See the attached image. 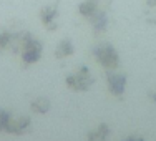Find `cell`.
Listing matches in <instances>:
<instances>
[{
	"label": "cell",
	"instance_id": "1",
	"mask_svg": "<svg viewBox=\"0 0 156 141\" xmlns=\"http://www.w3.org/2000/svg\"><path fill=\"white\" fill-rule=\"evenodd\" d=\"M93 57L106 70H116L120 66V55L110 43H100L93 50Z\"/></svg>",
	"mask_w": 156,
	"mask_h": 141
},
{
	"label": "cell",
	"instance_id": "2",
	"mask_svg": "<svg viewBox=\"0 0 156 141\" xmlns=\"http://www.w3.org/2000/svg\"><path fill=\"white\" fill-rule=\"evenodd\" d=\"M65 83H66V86L73 91H87L88 88L95 83V78H93V75H91L90 68L81 65L75 73L66 76Z\"/></svg>",
	"mask_w": 156,
	"mask_h": 141
},
{
	"label": "cell",
	"instance_id": "3",
	"mask_svg": "<svg viewBox=\"0 0 156 141\" xmlns=\"http://www.w3.org/2000/svg\"><path fill=\"white\" fill-rule=\"evenodd\" d=\"M42 51H43L42 42L32 37L27 45L22 48V62H23L25 65H32V63L38 62L40 58H42Z\"/></svg>",
	"mask_w": 156,
	"mask_h": 141
},
{
	"label": "cell",
	"instance_id": "4",
	"mask_svg": "<svg viewBox=\"0 0 156 141\" xmlns=\"http://www.w3.org/2000/svg\"><path fill=\"white\" fill-rule=\"evenodd\" d=\"M32 129V120L28 116H10L7 125V133L10 135H25Z\"/></svg>",
	"mask_w": 156,
	"mask_h": 141
},
{
	"label": "cell",
	"instance_id": "5",
	"mask_svg": "<svg viewBox=\"0 0 156 141\" xmlns=\"http://www.w3.org/2000/svg\"><path fill=\"white\" fill-rule=\"evenodd\" d=\"M106 81H108L110 93L113 96H123L125 86H126V75L116 72H108L106 75Z\"/></svg>",
	"mask_w": 156,
	"mask_h": 141
},
{
	"label": "cell",
	"instance_id": "6",
	"mask_svg": "<svg viewBox=\"0 0 156 141\" xmlns=\"http://www.w3.org/2000/svg\"><path fill=\"white\" fill-rule=\"evenodd\" d=\"M38 17H40V20H42V23L45 25L47 30H50V32L57 30V17H58V7L57 5L43 7V9L40 10Z\"/></svg>",
	"mask_w": 156,
	"mask_h": 141
},
{
	"label": "cell",
	"instance_id": "7",
	"mask_svg": "<svg viewBox=\"0 0 156 141\" xmlns=\"http://www.w3.org/2000/svg\"><path fill=\"white\" fill-rule=\"evenodd\" d=\"M98 10H100L98 0H83V2L78 5V12H80V15L88 18V20H90Z\"/></svg>",
	"mask_w": 156,
	"mask_h": 141
},
{
	"label": "cell",
	"instance_id": "8",
	"mask_svg": "<svg viewBox=\"0 0 156 141\" xmlns=\"http://www.w3.org/2000/svg\"><path fill=\"white\" fill-rule=\"evenodd\" d=\"M90 22H91L93 30L96 33H101V32L106 30V27H108V15H106L105 10H98V12L90 18Z\"/></svg>",
	"mask_w": 156,
	"mask_h": 141
},
{
	"label": "cell",
	"instance_id": "9",
	"mask_svg": "<svg viewBox=\"0 0 156 141\" xmlns=\"http://www.w3.org/2000/svg\"><path fill=\"white\" fill-rule=\"evenodd\" d=\"M108 138H110V126L105 123L98 125V128L87 135L88 141H108Z\"/></svg>",
	"mask_w": 156,
	"mask_h": 141
},
{
	"label": "cell",
	"instance_id": "10",
	"mask_svg": "<svg viewBox=\"0 0 156 141\" xmlns=\"http://www.w3.org/2000/svg\"><path fill=\"white\" fill-rule=\"evenodd\" d=\"M73 51H75L73 43L70 42L68 38H65V40H62V42L58 43L57 48H55V57H57L58 60H63V58H66V57H72Z\"/></svg>",
	"mask_w": 156,
	"mask_h": 141
},
{
	"label": "cell",
	"instance_id": "11",
	"mask_svg": "<svg viewBox=\"0 0 156 141\" xmlns=\"http://www.w3.org/2000/svg\"><path fill=\"white\" fill-rule=\"evenodd\" d=\"M50 100L45 98V96H38V98H35L33 101L30 103V108L33 113H38V115H43V113H48L50 111Z\"/></svg>",
	"mask_w": 156,
	"mask_h": 141
},
{
	"label": "cell",
	"instance_id": "12",
	"mask_svg": "<svg viewBox=\"0 0 156 141\" xmlns=\"http://www.w3.org/2000/svg\"><path fill=\"white\" fill-rule=\"evenodd\" d=\"M10 37H12V32L0 28V51L7 50V47H9V42H10Z\"/></svg>",
	"mask_w": 156,
	"mask_h": 141
},
{
	"label": "cell",
	"instance_id": "13",
	"mask_svg": "<svg viewBox=\"0 0 156 141\" xmlns=\"http://www.w3.org/2000/svg\"><path fill=\"white\" fill-rule=\"evenodd\" d=\"M10 116H12V115H10L9 111L0 110V133H3L7 129V125H9V121H10Z\"/></svg>",
	"mask_w": 156,
	"mask_h": 141
},
{
	"label": "cell",
	"instance_id": "14",
	"mask_svg": "<svg viewBox=\"0 0 156 141\" xmlns=\"http://www.w3.org/2000/svg\"><path fill=\"white\" fill-rule=\"evenodd\" d=\"M123 141H144V139L140 138V136H128V138L123 139Z\"/></svg>",
	"mask_w": 156,
	"mask_h": 141
},
{
	"label": "cell",
	"instance_id": "15",
	"mask_svg": "<svg viewBox=\"0 0 156 141\" xmlns=\"http://www.w3.org/2000/svg\"><path fill=\"white\" fill-rule=\"evenodd\" d=\"M148 7H156V0H146Z\"/></svg>",
	"mask_w": 156,
	"mask_h": 141
},
{
	"label": "cell",
	"instance_id": "16",
	"mask_svg": "<svg viewBox=\"0 0 156 141\" xmlns=\"http://www.w3.org/2000/svg\"><path fill=\"white\" fill-rule=\"evenodd\" d=\"M151 100H153V101L156 103V93H151Z\"/></svg>",
	"mask_w": 156,
	"mask_h": 141
},
{
	"label": "cell",
	"instance_id": "17",
	"mask_svg": "<svg viewBox=\"0 0 156 141\" xmlns=\"http://www.w3.org/2000/svg\"><path fill=\"white\" fill-rule=\"evenodd\" d=\"M153 23H156V18H154V20H153Z\"/></svg>",
	"mask_w": 156,
	"mask_h": 141
}]
</instances>
